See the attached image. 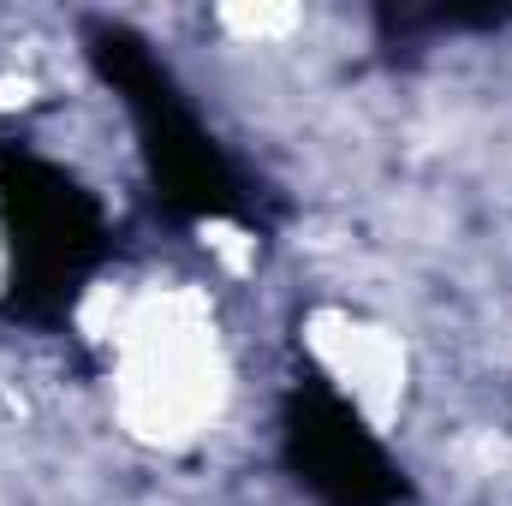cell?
<instances>
[{
  "label": "cell",
  "mask_w": 512,
  "mask_h": 506,
  "mask_svg": "<svg viewBox=\"0 0 512 506\" xmlns=\"http://www.w3.org/2000/svg\"><path fill=\"white\" fill-rule=\"evenodd\" d=\"M108 256V203L36 143L0 137V310L24 328H60Z\"/></svg>",
  "instance_id": "7a4b0ae2"
},
{
  "label": "cell",
  "mask_w": 512,
  "mask_h": 506,
  "mask_svg": "<svg viewBox=\"0 0 512 506\" xmlns=\"http://www.w3.org/2000/svg\"><path fill=\"white\" fill-rule=\"evenodd\" d=\"M84 60L120 96L131 131H137L143 173H149L155 197L173 215L209 221V227H251V233H262L268 197L227 155V143L209 131V120L191 108L185 84L173 78V66L155 54L149 36H137L120 18H90L84 24Z\"/></svg>",
  "instance_id": "6da1fadb"
},
{
  "label": "cell",
  "mask_w": 512,
  "mask_h": 506,
  "mask_svg": "<svg viewBox=\"0 0 512 506\" xmlns=\"http://www.w3.org/2000/svg\"><path fill=\"white\" fill-rule=\"evenodd\" d=\"M280 465L316 506H405L411 483L370 417L316 370H298L280 399Z\"/></svg>",
  "instance_id": "3957f363"
}]
</instances>
